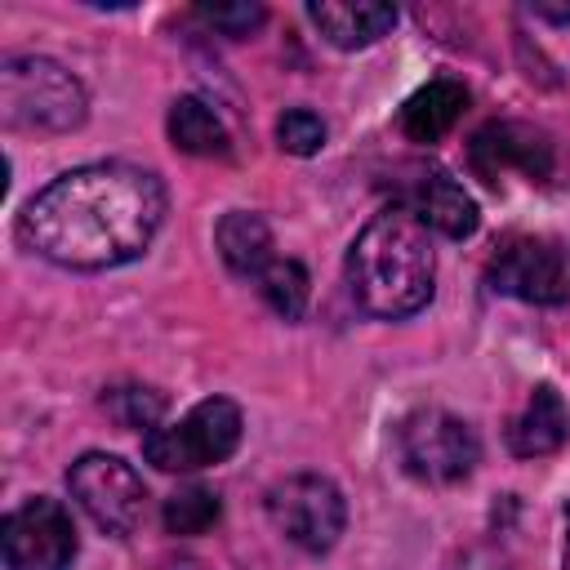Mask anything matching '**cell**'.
<instances>
[{"label":"cell","instance_id":"6da1fadb","mask_svg":"<svg viewBox=\"0 0 570 570\" xmlns=\"http://www.w3.org/2000/svg\"><path fill=\"white\" fill-rule=\"evenodd\" d=\"M160 223L165 183L151 169L129 160H94L40 187L18 214V236L31 254L58 267L102 272L134 263Z\"/></svg>","mask_w":570,"mask_h":570},{"label":"cell","instance_id":"7a4b0ae2","mask_svg":"<svg viewBox=\"0 0 570 570\" xmlns=\"http://www.w3.org/2000/svg\"><path fill=\"white\" fill-rule=\"evenodd\" d=\"M347 289L356 307L379 321H405L423 312L436 289L428 227L401 205L379 209L347 249Z\"/></svg>","mask_w":570,"mask_h":570},{"label":"cell","instance_id":"3957f363","mask_svg":"<svg viewBox=\"0 0 570 570\" xmlns=\"http://www.w3.org/2000/svg\"><path fill=\"white\" fill-rule=\"evenodd\" d=\"M89 98L85 85L53 58L22 53L4 58L0 67V116L13 129H45V134H67L85 120Z\"/></svg>","mask_w":570,"mask_h":570},{"label":"cell","instance_id":"277c9868","mask_svg":"<svg viewBox=\"0 0 570 570\" xmlns=\"http://www.w3.org/2000/svg\"><path fill=\"white\" fill-rule=\"evenodd\" d=\"M240 405L227 396L196 401L178 423H160L142 436V459L160 472H196L223 463L240 445Z\"/></svg>","mask_w":570,"mask_h":570},{"label":"cell","instance_id":"5b68a950","mask_svg":"<svg viewBox=\"0 0 570 570\" xmlns=\"http://www.w3.org/2000/svg\"><path fill=\"white\" fill-rule=\"evenodd\" d=\"M396 459L423 485H454L481 463V441L459 414L428 405L396 423Z\"/></svg>","mask_w":570,"mask_h":570},{"label":"cell","instance_id":"8992f818","mask_svg":"<svg viewBox=\"0 0 570 570\" xmlns=\"http://www.w3.org/2000/svg\"><path fill=\"white\" fill-rule=\"evenodd\" d=\"M267 517L272 525L303 552H330L347 525L343 490L321 472H294L281 476L267 490Z\"/></svg>","mask_w":570,"mask_h":570},{"label":"cell","instance_id":"52a82bcc","mask_svg":"<svg viewBox=\"0 0 570 570\" xmlns=\"http://www.w3.org/2000/svg\"><path fill=\"white\" fill-rule=\"evenodd\" d=\"M67 490L107 534H134L147 512V485L134 472V463H125L120 454H102V450L80 454L67 472Z\"/></svg>","mask_w":570,"mask_h":570},{"label":"cell","instance_id":"ba28073f","mask_svg":"<svg viewBox=\"0 0 570 570\" xmlns=\"http://www.w3.org/2000/svg\"><path fill=\"white\" fill-rule=\"evenodd\" d=\"M485 281L494 294L521 298V303H539V307H557L570 303V263L566 254L543 240V236H512L494 249Z\"/></svg>","mask_w":570,"mask_h":570},{"label":"cell","instance_id":"9c48e42d","mask_svg":"<svg viewBox=\"0 0 570 570\" xmlns=\"http://www.w3.org/2000/svg\"><path fill=\"white\" fill-rule=\"evenodd\" d=\"M9 570H67L76 561V525L58 499H27L0 525Z\"/></svg>","mask_w":570,"mask_h":570},{"label":"cell","instance_id":"30bf717a","mask_svg":"<svg viewBox=\"0 0 570 570\" xmlns=\"http://www.w3.org/2000/svg\"><path fill=\"white\" fill-rule=\"evenodd\" d=\"M468 165L490 187H503L508 174H521L525 183L543 187L557 174V151H552V138L525 120H490L468 142Z\"/></svg>","mask_w":570,"mask_h":570},{"label":"cell","instance_id":"8fae6325","mask_svg":"<svg viewBox=\"0 0 570 570\" xmlns=\"http://www.w3.org/2000/svg\"><path fill=\"white\" fill-rule=\"evenodd\" d=\"M396 205L410 209L428 232H441L450 240H463L476 232L481 214L476 200L463 191V183L441 169V165H410L401 187H396Z\"/></svg>","mask_w":570,"mask_h":570},{"label":"cell","instance_id":"7c38bea8","mask_svg":"<svg viewBox=\"0 0 570 570\" xmlns=\"http://www.w3.org/2000/svg\"><path fill=\"white\" fill-rule=\"evenodd\" d=\"M307 18L338 49H365L396 27V9L379 0H312Z\"/></svg>","mask_w":570,"mask_h":570},{"label":"cell","instance_id":"4fadbf2b","mask_svg":"<svg viewBox=\"0 0 570 570\" xmlns=\"http://www.w3.org/2000/svg\"><path fill=\"white\" fill-rule=\"evenodd\" d=\"M570 436V410L561 401L557 387L539 383L525 401V410L508 423V450L521 454V459H539V454H552L561 450Z\"/></svg>","mask_w":570,"mask_h":570},{"label":"cell","instance_id":"5bb4252c","mask_svg":"<svg viewBox=\"0 0 570 570\" xmlns=\"http://www.w3.org/2000/svg\"><path fill=\"white\" fill-rule=\"evenodd\" d=\"M463 107H468V89H463L459 80H450V76L428 80L423 89H414V94L405 98V107H401V129H405L410 142H436L441 134L454 129V120L463 116Z\"/></svg>","mask_w":570,"mask_h":570},{"label":"cell","instance_id":"9a60e30c","mask_svg":"<svg viewBox=\"0 0 570 570\" xmlns=\"http://www.w3.org/2000/svg\"><path fill=\"white\" fill-rule=\"evenodd\" d=\"M214 245H218V258H223L236 276H249V281L276 258L272 227H267L254 209H232V214H223L218 227H214Z\"/></svg>","mask_w":570,"mask_h":570},{"label":"cell","instance_id":"2e32d148","mask_svg":"<svg viewBox=\"0 0 570 570\" xmlns=\"http://www.w3.org/2000/svg\"><path fill=\"white\" fill-rule=\"evenodd\" d=\"M169 138L187 156H227L232 151V138H227L223 120L200 98H178L169 107Z\"/></svg>","mask_w":570,"mask_h":570},{"label":"cell","instance_id":"e0dca14e","mask_svg":"<svg viewBox=\"0 0 570 570\" xmlns=\"http://www.w3.org/2000/svg\"><path fill=\"white\" fill-rule=\"evenodd\" d=\"M254 285H258V294L267 298V307H272L276 316L298 321V316L307 312L312 281H307V267H303V263H294V258H281V254H276V258L254 276Z\"/></svg>","mask_w":570,"mask_h":570},{"label":"cell","instance_id":"ac0fdd59","mask_svg":"<svg viewBox=\"0 0 570 570\" xmlns=\"http://www.w3.org/2000/svg\"><path fill=\"white\" fill-rule=\"evenodd\" d=\"M223 517V503L209 485H183L165 499V530L169 534H205Z\"/></svg>","mask_w":570,"mask_h":570},{"label":"cell","instance_id":"d6986e66","mask_svg":"<svg viewBox=\"0 0 570 570\" xmlns=\"http://www.w3.org/2000/svg\"><path fill=\"white\" fill-rule=\"evenodd\" d=\"M102 405H107V414H111L120 428H138L142 436H147L151 428H160V419H165V396H160L156 387H138V383H129V387H107Z\"/></svg>","mask_w":570,"mask_h":570},{"label":"cell","instance_id":"ffe728a7","mask_svg":"<svg viewBox=\"0 0 570 570\" xmlns=\"http://www.w3.org/2000/svg\"><path fill=\"white\" fill-rule=\"evenodd\" d=\"M276 142L289 151V156H316L325 147V120L307 107H289L281 120H276Z\"/></svg>","mask_w":570,"mask_h":570},{"label":"cell","instance_id":"44dd1931","mask_svg":"<svg viewBox=\"0 0 570 570\" xmlns=\"http://www.w3.org/2000/svg\"><path fill=\"white\" fill-rule=\"evenodd\" d=\"M196 13L214 27V31H223V36H249L258 22H263V4H249V0H240V4H196Z\"/></svg>","mask_w":570,"mask_h":570},{"label":"cell","instance_id":"7402d4cb","mask_svg":"<svg viewBox=\"0 0 570 570\" xmlns=\"http://www.w3.org/2000/svg\"><path fill=\"white\" fill-rule=\"evenodd\" d=\"M530 13L534 18H548V22H570V4H530Z\"/></svg>","mask_w":570,"mask_h":570},{"label":"cell","instance_id":"603a6c76","mask_svg":"<svg viewBox=\"0 0 570 570\" xmlns=\"http://www.w3.org/2000/svg\"><path fill=\"white\" fill-rule=\"evenodd\" d=\"M561 521H566V552H561V570H570V503H566Z\"/></svg>","mask_w":570,"mask_h":570},{"label":"cell","instance_id":"cb8c5ba5","mask_svg":"<svg viewBox=\"0 0 570 570\" xmlns=\"http://www.w3.org/2000/svg\"><path fill=\"white\" fill-rule=\"evenodd\" d=\"M165 570H205V566H196V561H169Z\"/></svg>","mask_w":570,"mask_h":570}]
</instances>
